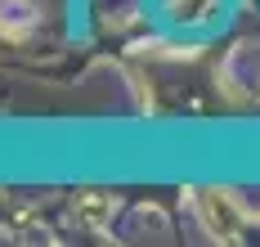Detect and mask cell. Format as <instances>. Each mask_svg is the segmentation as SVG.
Masks as SVG:
<instances>
[{"instance_id": "6da1fadb", "label": "cell", "mask_w": 260, "mask_h": 247, "mask_svg": "<svg viewBox=\"0 0 260 247\" xmlns=\"http://www.w3.org/2000/svg\"><path fill=\"white\" fill-rule=\"evenodd\" d=\"M198 211H202V225H207L215 238H238L242 211L234 207V198H229L224 189H202L198 193Z\"/></svg>"}, {"instance_id": "7a4b0ae2", "label": "cell", "mask_w": 260, "mask_h": 247, "mask_svg": "<svg viewBox=\"0 0 260 247\" xmlns=\"http://www.w3.org/2000/svg\"><path fill=\"white\" fill-rule=\"evenodd\" d=\"M77 211H81V220H85L90 229H104L108 216H112V202H108L104 193H85V198L77 202Z\"/></svg>"}]
</instances>
